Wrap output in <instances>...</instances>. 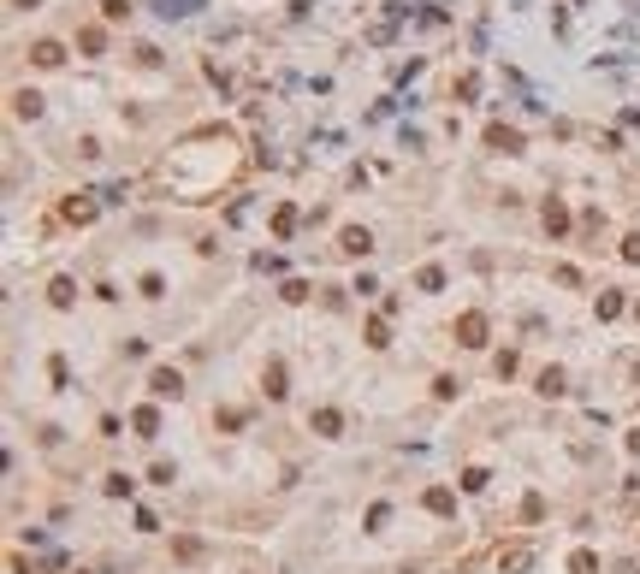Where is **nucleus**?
<instances>
[{
	"mask_svg": "<svg viewBox=\"0 0 640 574\" xmlns=\"http://www.w3.org/2000/svg\"><path fill=\"white\" fill-rule=\"evenodd\" d=\"M178 373H172V368H161V373H154V397H178Z\"/></svg>",
	"mask_w": 640,
	"mask_h": 574,
	"instance_id": "f257e3e1",
	"label": "nucleus"
},
{
	"mask_svg": "<svg viewBox=\"0 0 640 574\" xmlns=\"http://www.w3.org/2000/svg\"><path fill=\"white\" fill-rule=\"evenodd\" d=\"M528 562H534V551H528V545L504 551V574H522V568H528Z\"/></svg>",
	"mask_w": 640,
	"mask_h": 574,
	"instance_id": "f03ea898",
	"label": "nucleus"
},
{
	"mask_svg": "<svg viewBox=\"0 0 640 574\" xmlns=\"http://www.w3.org/2000/svg\"><path fill=\"white\" fill-rule=\"evenodd\" d=\"M462 343H486V320H480V314L462 320Z\"/></svg>",
	"mask_w": 640,
	"mask_h": 574,
	"instance_id": "7ed1b4c3",
	"label": "nucleus"
},
{
	"mask_svg": "<svg viewBox=\"0 0 640 574\" xmlns=\"http://www.w3.org/2000/svg\"><path fill=\"white\" fill-rule=\"evenodd\" d=\"M36 65H60V42H36Z\"/></svg>",
	"mask_w": 640,
	"mask_h": 574,
	"instance_id": "20e7f679",
	"label": "nucleus"
},
{
	"mask_svg": "<svg viewBox=\"0 0 640 574\" xmlns=\"http://www.w3.org/2000/svg\"><path fill=\"white\" fill-rule=\"evenodd\" d=\"M125 12H131V6H125V0H101V18H107V24H119Z\"/></svg>",
	"mask_w": 640,
	"mask_h": 574,
	"instance_id": "39448f33",
	"label": "nucleus"
},
{
	"mask_svg": "<svg viewBox=\"0 0 640 574\" xmlns=\"http://www.w3.org/2000/svg\"><path fill=\"white\" fill-rule=\"evenodd\" d=\"M18 6H36V0H18Z\"/></svg>",
	"mask_w": 640,
	"mask_h": 574,
	"instance_id": "423d86ee",
	"label": "nucleus"
}]
</instances>
